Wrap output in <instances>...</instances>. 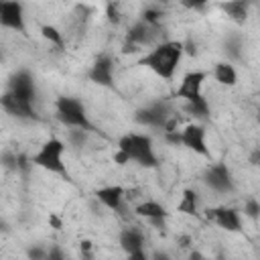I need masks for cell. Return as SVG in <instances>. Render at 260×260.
Here are the masks:
<instances>
[{
    "mask_svg": "<svg viewBox=\"0 0 260 260\" xmlns=\"http://www.w3.org/2000/svg\"><path fill=\"white\" fill-rule=\"evenodd\" d=\"M183 57V43L181 41H162L152 51L142 55L140 65L148 67L152 73H156L162 79H173L179 63Z\"/></svg>",
    "mask_w": 260,
    "mask_h": 260,
    "instance_id": "1",
    "label": "cell"
},
{
    "mask_svg": "<svg viewBox=\"0 0 260 260\" xmlns=\"http://www.w3.org/2000/svg\"><path fill=\"white\" fill-rule=\"evenodd\" d=\"M118 150H122L128 156V160H132L144 169L158 167V158L152 148V138L146 134H138V132L124 134L118 140Z\"/></svg>",
    "mask_w": 260,
    "mask_h": 260,
    "instance_id": "2",
    "label": "cell"
},
{
    "mask_svg": "<svg viewBox=\"0 0 260 260\" xmlns=\"http://www.w3.org/2000/svg\"><path fill=\"white\" fill-rule=\"evenodd\" d=\"M63 154H65V142L61 138H49L41 144V148L30 156V165L47 171V173H53V175H59V177H65L69 179V173H67V167L63 162Z\"/></svg>",
    "mask_w": 260,
    "mask_h": 260,
    "instance_id": "3",
    "label": "cell"
},
{
    "mask_svg": "<svg viewBox=\"0 0 260 260\" xmlns=\"http://www.w3.org/2000/svg\"><path fill=\"white\" fill-rule=\"evenodd\" d=\"M57 108V120L61 124H65L67 128H79L85 132H93V124L89 122L87 114H85V106L77 100V98H69V95H61L55 102Z\"/></svg>",
    "mask_w": 260,
    "mask_h": 260,
    "instance_id": "4",
    "label": "cell"
},
{
    "mask_svg": "<svg viewBox=\"0 0 260 260\" xmlns=\"http://www.w3.org/2000/svg\"><path fill=\"white\" fill-rule=\"evenodd\" d=\"M171 108L167 102L158 100V102H152L148 104L146 108H140L136 114H134V120L140 124V126H148V128H162L165 122L171 118Z\"/></svg>",
    "mask_w": 260,
    "mask_h": 260,
    "instance_id": "5",
    "label": "cell"
},
{
    "mask_svg": "<svg viewBox=\"0 0 260 260\" xmlns=\"http://www.w3.org/2000/svg\"><path fill=\"white\" fill-rule=\"evenodd\" d=\"M203 181L207 187H211L213 191L217 193H232L234 191V179H232V173L228 169V165L223 162H215V165H209L203 173Z\"/></svg>",
    "mask_w": 260,
    "mask_h": 260,
    "instance_id": "6",
    "label": "cell"
},
{
    "mask_svg": "<svg viewBox=\"0 0 260 260\" xmlns=\"http://www.w3.org/2000/svg\"><path fill=\"white\" fill-rule=\"evenodd\" d=\"M205 217L213 223H217L221 230L225 232H240L242 230V219L238 209L228 207V205H219V207H209L205 209Z\"/></svg>",
    "mask_w": 260,
    "mask_h": 260,
    "instance_id": "7",
    "label": "cell"
},
{
    "mask_svg": "<svg viewBox=\"0 0 260 260\" xmlns=\"http://www.w3.org/2000/svg\"><path fill=\"white\" fill-rule=\"evenodd\" d=\"M8 91H10L12 95H16L18 100H24V102L32 104L35 98H37V89H35L32 75H30L26 69L16 71V73L8 79Z\"/></svg>",
    "mask_w": 260,
    "mask_h": 260,
    "instance_id": "8",
    "label": "cell"
},
{
    "mask_svg": "<svg viewBox=\"0 0 260 260\" xmlns=\"http://www.w3.org/2000/svg\"><path fill=\"white\" fill-rule=\"evenodd\" d=\"M0 26L16 30V32H26L24 24V12L20 2H4L0 0Z\"/></svg>",
    "mask_w": 260,
    "mask_h": 260,
    "instance_id": "9",
    "label": "cell"
},
{
    "mask_svg": "<svg viewBox=\"0 0 260 260\" xmlns=\"http://www.w3.org/2000/svg\"><path fill=\"white\" fill-rule=\"evenodd\" d=\"M181 146L193 150L195 154L209 156V148L205 142V128L201 124H187L181 130Z\"/></svg>",
    "mask_w": 260,
    "mask_h": 260,
    "instance_id": "10",
    "label": "cell"
},
{
    "mask_svg": "<svg viewBox=\"0 0 260 260\" xmlns=\"http://www.w3.org/2000/svg\"><path fill=\"white\" fill-rule=\"evenodd\" d=\"M207 79V73L205 71H189L185 73V77L181 79V85L177 89V98L185 100V102H195L201 98V89H203V83Z\"/></svg>",
    "mask_w": 260,
    "mask_h": 260,
    "instance_id": "11",
    "label": "cell"
},
{
    "mask_svg": "<svg viewBox=\"0 0 260 260\" xmlns=\"http://www.w3.org/2000/svg\"><path fill=\"white\" fill-rule=\"evenodd\" d=\"M0 106L4 108L6 114H10L14 118H20V120H37V112H35L32 104H28L24 100H18L10 91H6L4 95H0Z\"/></svg>",
    "mask_w": 260,
    "mask_h": 260,
    "instance_id": "12",
    "label": "cell"
},
{
    "mask_svg": "<svg viewBox=\"0 0 260 260\" xmlns=\"http://www.w3.org/2000/svg\"><path fill=\"white\" fill-rule=\"evenodd\" d=\"M89 79L98 85H104V87H112L114 85V61L108 57V55H100L91 69H89Z\"/></svg>",
    "mask_w": 260,
    "mask_h": 260,
    "instance_id": "13",
    "label": "cell"
},
{
    "mask_svg": "<svg viewBox=\"0 0 260 260\" xmlns=\"http://www.w3.org/2000/svg\"><path fill=\"white\" fill-rule=\"evenodd\" d=\"M126 195V189L120 187V185H108V187H100L95 191V197L102 205H106L108 209L112 211H120L122 205H124V197Z\"/></svg>",
    "mask_w": 260,
    "mask_h": 260,
    "instance_id": "14",
    "label": "cell"
},
{
    "mask_svg": "<svg viewBox=\"0 0 260 260\" xmlns=\"http://www.w3.org/2000/svg\"><path fill=\"white\" fill-rule=\"evenodd\" d=\"M118 242H120V248L126 254L144 250V236H142V232L138 228H126V230H122Z\"/></svg>",
    "mask_w": 260,
    "mask_h": 260,
    "instance_id": "15",
    "label": "cell"
},
{
    "mask_svg": "<svg viewBox=\"0 0 260 260\" xmlns=\"http://www.w3.org/2000/svg\"><path fill=\"white\" fill-rule=\"evenodd\" d=\"M134 213L140 215V217H146L148 221H150V219H165V217H167L165 205H160V203L154 201V199H144V201H140V203L134 207Z\"/></svg>",
    "mask_w": 260,
    "mask_h": 260,
    "instance_id": "16",
    "label": "cell"
},
{
    "mask_svg": "<svg viewBox=\"0 0 260 260\" xmlns=\"http://www.w3.org/2000/svg\"><path fill=\"white\" fill-rule=\"evenodd\" d=\"M213 77H215L217 83L228 85V87L236 85V81H238V73H236L234 65H230L228 61H221V63H217L213 67Z\"/></svg>",
    "mask_w": 260,
    "mask_h": 260,
    "instance_id": "17",
    "label": "cell"
},
{
    "mask_svg": "<svg viewBox=\"0 0 260 260\" xmlns=\"http://www.w3.org/2000/svg\"><path fill=\"white\" fill-rule=\"evenodd\" d=\"M177 211L185 213V215H197L199 213V197L193 189H185L181 195V201L177 205Z\"/></svg>",
    "mask_w": 260,
    "mask_h": 260,
    "instance_id": "18",
    "label": "cell"
},
{
    "mask_svg": "<svg viewBox=\"0 0 260 260\" xmlns=\"http://www.w3.org/2000/svg\"><path fill=\"white\" fill-rule=\"evenodd\" d=\"M185 112L191 114V116H195L197 120H207V118H209V104H207V100L201 95V98L195 100V102H185Z\"/></svg>",
    "mask_w": 260,
    "mask_h": 260,
    "instance_id": "19",
    "label": "cell"
},
{
    "mask_svg": "<svg viewBox=\"0 0 260 260\" xmlns=\"http://www.w3.org/2000/svg\"><path fill=\"white\" fill-rule=\"evenodd\" d=\"M221 10H225L234 20H246L248 16V2H228V4H219Z\"/></svg>",
    "mask_w": 260,
    "mask_h": 260,
    "instance_id": "20",
    "label": "cell"
},
{
    "mask_svg": "<svg viewBox=\"0 0 260 260\" xmlns=\"http://www.w3.org/2000/svg\"><path fill=\"white\" fill-rule=\"evenodd\" d=\"M41 35H43V39H47L51 45L63 49L65 41H63V35H61V30H59L57 26H53V24H43V26H41Z\"/></svg>",
    "mask_w": 260,
    "mask_h": 260,
    "instance_id": "21",
    "label": "cell"
},
{
    "mask_svg": "<svg viewBox=\"0 0 260 260\" xmlns=\"http://www.w3.org/2000/svg\"><path fill=\"white\" fill-rule=\"evenodd\" d=\"M160 18H162V12H160L158 8H152V6L144 8V10H142V16H140V20H142L144 24H148V26H156Z\"/></svg>",
    "mask_w": 260,
    "mask_h": 260,
    "instance_id": "22",
    "label": "cell"
},
{
    "mask_svg": "<svg viewBox=\"0 0 260 260\" xmlns=\"http://www.w3.org/2000/svg\"><path fill=\"white\" fill-rule=\"evenodd\" d=\"M87 134H89V132L79 130V128H69V132H67L69 142H71L73 146H83V144L87 142Z\"/></svg>",
    "mask_w": 260,
    "mask_h": 260,
    "instance_id": "23",
    "label": "cell"
},
{
    "mask_svg": "<svg viewBox=\"0 0 260 260\" xmlns=\"http://www.w3.org/2000/svg\"><path fill=\"white\" fill-rule=\"evenodd\" d=\"M244 213H246L248 217L256 219V217H258V213H260V203H258L254 197L246 199V203H244Z\"/></svg>",
    "mask_w": 260,
    "mask_h": 260,
    "instance_id": "24",
    "label": "cell"
},
{
    "mask_svg": "<svg viewBox=\"0 0 260 260\" xmlns=\"http://www.w3.org/2000/svg\"><path fill=\"white\" fill-rule=\"evenodd\" d=\"M0 162H2L6 169H10V171H16V154H14V152H10V150H4V152L0 154Z\"/></svg>",
    "mask_w": 260,
    "mask_h": 260,
    "instance_id": "25",
    "label": "cell"
},
{
    "mask_svg": "<svg viewBox=\"0 0 260 260\" xmlns=\"http://www.w3.org/2000/svg\"><path fill=\"white\" fill-rule=\"evenodd\" d=\"M28 260H47V250L41 248V246H32L28 248Z\"/></svg>",
    "mask_w": 260,
    "mask_h": 260,
    "instance_id": "26",
    "label": "cell"
},
{
    "mask_svg": "<svg viewBox=\"0 0 260 260\" xmlns=\"http://www.w3.org/2000/svg\"><path fill=\"white\" fill-rule=\"evenodd\" d=\"M106 14H108V20L110 22H114V24H118L120 22V12H118V4H108L106 6Z\"/></svg>",
    "mask_w": 260,
    "mask_h": 260,
    "instance_id": "27",
    "label": "cell"
},
{
    "mask_svg": "<svg viewBox=\"0 0 260 260\" xmlns=\"http://www.w3.org/2000/svg\"><path fill=\"white\" fill-rule=\"evenodd\" d=\"M165 142H169V144H173V146H181V130L165 132Z\"/></svg>",
    "mask_w": 260,
    "mask_h": 260,
    "instance_id": "28",
    "label": "cell"
},
{
    "mask_svg": "<svg viewBox=\"0 0 260 260\" xmlns=\"http://www.w3.org/2000/svg\"><path fill=\"white\" fill-rule=\"evenodd\" d=\"M47 260H65V254L59 246H51L47 250Z\"/></svg>",
    "mask_w": 260,
    "mask_h": 260,
    "instance_id": "29",
    "label": "cell"
},
{
    "mask_svg": "<svg viewBox=\"0 0 260 260\" xmlns=\"http://www.w3.org/2000/svg\"><path fill=\"white\" fill-rule=\"evenodd\" d=\"M128 260H148V254L144 250H138V252H132V254H126Z\"/></svg>",
    "mask_w": 260,
    "mask_h": 260,
    "instance_id": "30",
    "label": "cell"
},
{
    "mask_svg": "<svg viewBox=\"0 0 260 260\" xmlns=\"http://www.w3.org/2000/svg\"><path fill=\"white\" fill-rule=\"evenodd\" d=\"M148 260H171V256L167 252H162V250H156V252H152L148 256Z\"/></svg>",
    "mask_w": 260,
    "mask_h": 260,
    "instance_id": "31",
    "label": "cell"
},
{
    "mask_svg": "<svg viewBox=\"0 0 260 260\" xmlns=\"http://www.w3.org/2000/svg\"><path fill=\"white\" fill-rule=\"evenodd\" d=\"M114 160H116L118 165H126V162H130V160H128V156H126L122 150H116V154H114Z\"/></svg>",
    "mask_w": 260,
    "mask_h": 260,
    "instance_id": "32",
    "label": "cell"
},
{
    "mask_svg": "<svg viewBox=\"0 0 260 260\" xmlns=\"http://www.w3.org/2000/svg\"><path fill=\"white\" fill-rule=\"evenodd\" d=\"M177 242H179L181 248H189V246H191V236H179Z\"/></svg>",
    "mask_w": 260,
    "mask_h": 260,
    "instance_id": "33",
    "label": "cell"
},
{
    "mask_svg": "<svg viewBox=\"0 0 260 260\" xmlns=\"http://www.w3.org/2000/svg\"><path fill=\"white\" fill-rule=\"evenodd\" d=\"M49 223L53 225V230H61V219L57 215H49Z\"/></svg>",
    "mask_w": 260,
    "mask_h": 260,
    "instance_id": "34",
    "label": "cell"
},
{
    "mask_svg": "<svg viewBox=\"0 0 260 260\" xmlns=\"http://www.w3.org/2000/svg\"><path fill=\"white\" fill-rule=\"evenodd\" d=\"M258 160H260V150H254L252 156H250V162L252 165H258Z\"/></svg>",
    "mask_w": 260,
    "mask_h": 260,
    "instance_id": "35",
    "label": "cell"
},
{
    "mask_svg": "<svg viewBox=\"0 0 260 260\" xmlns=\"http://www.w3.org/2000/svg\"><path fill=\"white\" fill-rule=\"evenodd\" d=\"M191 260H203V256L199 252H191Z\"/></svg>",
    "mask_w": 260,
    "mask_h": 260,
    "instance_id": "36",
    "label": "cell"
}]
</instances>
